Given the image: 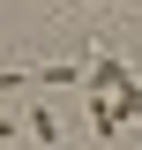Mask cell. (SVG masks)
<instances>
[{
    "mask_svg": "<svg viewBox=\"0 0 142 150\" xmlns=\"http://www.w3.org/2000/svg\"><path fill=\"white\" fill-rule=\"evenodd\" d=\"M22 83H37V75H30V68H0V98H8V90H22Z\"/></svg>",
    "mask_w": 142,
    "mask_h": 150,
    "instance_id": "3957f363",
    "label": "cell"
},
{
    "mask_svg": "<svg viewBox=\"0 0 142 150\" xmlns=\"http://www.w3.org/2000/svg\"><path fill=\"white\" fill-rule=\"evenodd\" d=\"M22 128H30L37 143H60V120H53V112H22Z\"/></svg>",
    "mask_w": 142,
    "mask_h": 150,
    "instance_id": "7a4b0ae2",
    "label": "cell"
},
{
    "mask_svg": "<svg viewBox=\"0 0 142 150\" xmlns=\"http://www.w3.org/2000/svg\"><path fill=\"white\" fill-rule=\"evenodd\" d=\"M15 128H22V120H0V143H8V135H15Z\"/></svg>",
    "mask_w": 142,
    "mask_h": 150,
    "instance_id": "277c9868",
    "label": "cell"
},
{
    "mask_svg": "<svg viewBox=\"0 0 142 150\" xmlns=\"http://www.w3.org/2000/svg\"><path fill=\"white\" fill-rule=\"evenodd\" d=\"M112 120L142 128V83H120V90H112Z\"/></svg>",
    "mask_w": 142,
    "mask_h": 150,
    "instance_id": "6da1fadb",
    "label": "cell"
}]
</instances>
